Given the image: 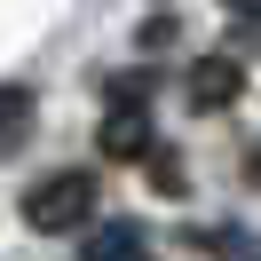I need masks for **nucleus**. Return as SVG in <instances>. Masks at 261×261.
Returning <instances> with one entry per match:
<instances>
[{"label":"nucleus","mask_w":261,"mask_h":261,"mask_svg":"<svg viewBox=\"0 0 261 261\" xmlns=\"http://www.w3.org/2000/svg\"><path fill=\"white\" fill-rule=\"evenodd\" d=\"M245 166H253V182H261V150H253V159H245Z\"/></svg>","instance_id":"nucleus-9"},{"label":"nucleus","mask_w":261,"mask_h":261,"mask_svg":"<svg viewBox=\"0 0 261 261\" xmlns=\"http://www.w3.org/2000/svg\"><path fill=\"white\" fill-rule=\"evenodd\" d=\"M222 8H238V16H245V8H253V16H261V0H222Z\"/></svg>","instance_id":"nucleus-8"},{"label":"nucleus","mask_w":261,"mask_h":261,"mask_svg":"<svg viewBox=\"0 0 261 261\" xmlns=\"http://www.w3.org/2000/svg\"><path fill=\"white\" fill-rule=\"evenodd\" d=\"M150 182H159L166 198H182V159H174V150H159V143H150Z\"/></svg>","instance_id":"nucleus-7"},{"label":"nucleus","mask_w":261,"mask_h":261,"mask_svg":"<svg viewBox=\"0 0 261 261\" xmlns=\"http://www.w3.org/2000/svg\"><path fill=\"white\" fill-rule=\"evenodd\" d=\"M150 143H159V135H150V111L135 95H111V111H103V127H95V150L103 159H150Z\"/></svg>","instance_id":"nucleus-3"},{"label":"nucleus","mask_w":261,"mask_h":261,"mask_svg":"<svg viewBox=\"0 0 261 261\" xmlns=\"http://www.w3.org/2000/svg\"><path fill=\"white\" fill-rule=\"evenodd\" d=\"M182 95H190V111H229V103L245 95V64H238L229 48L198 56V64L182 71Z\"/></svg>","instance_id":"nucleus-2"},{"label":"nucleus","mask_w":261,"mask_h":261,"mask_svg":"<svg viewBox=\"0 0 261 261\" xmlns=\"http://www.w3.org/2000/svg\"><path fill=\"white\" fill-rule=\"evenodd\" d=\"M24 111H32V87H0V143L24 135Z\"/></svg>","instance_id":"nucleus-5"},{"label":"nucleus","mask_w":261,"mask_h":261,"mask_svg":"<svg viewBox=\"0 0 261 261\" xmlns=\"http://www.w3.org/2000/svg\"><path fill=\"white\" fill-rule=\"evenodd\" d=\"M87 214H95V174H80V166L40 174L32 190H24V222H32L40 238H64V229H80Z\"/></svg>","instance_id":"nucleus-1"},{"label":"nucleus","mask_w":261,"mask_h":261,"mask_svg":"<svg viewBox=\"0 0 261 261\" xmlns=\"http://www.w3.org/2000/svg\"><path fill=\"white\" fill-rule=\"evenodd\" d=\"M214 253L222 261H261V229H214Z\"/></svg>","instance_id":"nucleus-6"},{"label":"nucleus","mask_w":261,"mask_h":261,"mask_svg":"<svg viewBox=\"0 0 261 261\" xmlns=\"http://www.w3.org/2000/svg\"><path fill=\"white\" fill-rule=\"evenodd\" d=\"M80 261H150V229L143 222H103Z\"/></svg>","instance_id":"nucleus-4"}]
</instances>
